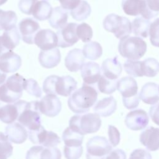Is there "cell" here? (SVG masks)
I'll return each mask as SVG.
<instances>
[{"instance_id": "cell-1", "label": "cell", "mask_w": 159, "mask_h": 159, "mask_svg": "<svg viewBox=\"0 0 159 159\" xmlns=\"http://www.w3.org/2000/svg\"><path fill=\"white\" fill-rule=\"evenodd\" d=\"M98 92L94 88L86 84L75 91L68 99L70 109L76 114L88 112L97 101Z\"/></svg>"}, {"instance_id": "cell-2", "label": "cell", "mask_w": 159, "mask_h": 159, "mask_svg": "<svg viewBox=\"0 0 159 159\" xmlns=\"http://www.w3.org/2000/svg\"><path fill=\"white\" fill-rule=\"evenodd\" d=\"M118 50L122 57L130 60H137L145 55L147 43L140 37L127 35L120 39Z\"/></svg>"}, {"instance_id": "cell-3", "label": "cell", "mask_w": 159, "mask_h": 159, "mask_svg": "<svg viewBox=\"0 0 159 159\" xmlns=\"http://www.w3.org/2000/svg\"><path fill=\"white\" fill-rule=\"evenodd\" d=\"M101 125V119L98 114L87 113L72 116L69 120L68 127L84 135L96 132L100 129Z\"/></svg>"}, {"instance_id": "cell-4", "label": "cell", "mask_w": 159, "mask_h": 159, "mask_svg": "<svg viewBox=\"0 0 159 159\" xmlns=\"http://www.w3.org/2000/svg\"><path fill=\"white\" fill-rule=\"evenodd\" d=\"M25 79L19 73H15L0 86V101L6 103H14L22 95L23 84Z\"/></svg>"}, {"instance_id": "cell-5", "label": "cell", "mask_w": 159, "mask_h": 159, "mask_svg": "<svg viewBox=\"0 0 159 159\" xmlns=\"http://www.w3.org/2000/svg\"><path fill=\"white\" fill-rule=\"evenodd\" d=\"M39 101L27 102L22 100L19 114L17 120L29 130H34L41 125L40 112L38 106Z\"/></svg>"}, {"instance_id": "cell-6", "label": "cell", "mask_w": 159, "mask_h": 159, "mask_svg": "<svg viewBox=\"0 0 159 159\" xmlns=\"http://www.w3.org/2000/svg\"><path fill=\"white\" fill-rule=\"evenodd\" d=\"M104 29L114 34L116 38L121 39L132 33L130 21L125 17L115 14L107 15L103 20Z\"/></svg>"}, {"instance_id": "cell-7", "label": "cell", "mask_w": 159, "mask_h": 159, "mask_svg": "<svg viewBox=\"0 0 159 159\" xmlns=\"http://www.w3.org/2000/svg\"><path fill=\"white\" fill-rule=\"evenodd\" d=\"M86 159H105L112 151V146L106 137L94 136L86 143Z\"/></svg>"}, {"instance_id": "cell-8", "label": "cell", "mask_w": 159, "mask_h": 159, "mask_svg": "<svg viewBox=\"0 0 159 159\" xmlns=\"http://www.w3.org/2000/svg\"><path fill=\"white\" fill-rule=\"evenodd\" d=\"M28 135L31 142L45 147H55L61 142L60 137L56 133L47 130L42 125L37 129L29 130Z\"/></svg>"}, {"instance_id": "cell-9", "label": "cell", "mask_w": 159, "mask_h": 159, "mask_svg": "<svg viewBox=\"0 0 159 159\" xmlns=\"http://www.w3.org/2000/svg\"><path fill=\"white\" fill-rule=\"evenodd\" d=\"M77 25L76 23L70 22L57 32L58 47L61 48L69 47L78 41L79 39L76 33Z\"/></svg>"}, {"instance_id": "cell-10", "label": "cell", "mask_w": 159, "mask_h": 159, "mask_svg": "<svg viewBox=\"0 0 159 159\" xmlns=\"http://www.w3.org/2000/svg\"><path fill=\"white\" fill-rule=\"evenodd\" d=\"M40 113L50 117L57 116L61 109V103L57 95L47 94L38 104Z\"/></svg>"}, {"instance_id": "cell-11", "label": "cell", "mask_w": 159, "mask_h": 159, "mask_svg": "<svg viewBox=\"0 0 159 159\" xmlns=\"http://www.w3.org/2000/svg\"><path fill=\"white\" fill-rule=\"evenodd\" d=\"M149 122L147 113L142 109H136L129 112L125 119L126 126L132 130L144 129Z\"/></svg>"}, {"instance_id": "cell-12", "label": "cell", "mask_w": 159, "mask_h": 159, "mask_svg": "<svg viewBox=\"0 0 159 159\" xmlns=\"http://www.w3.org/2000/svg\"><path fill=\"white\" fill-rule=\"evenodd\" d=\"M60 150L57 147H45L42 145L32 147L26 153V159H61Z\"/></svg>"}, {"instance_id": "cell-13", "label": "cell", "mask_w": 159, "mask_h": 159, "mask_svg": "<svg viewBox=\"0 0 159 159\" xmlns=\"http://www.w3.org/2000/svg\"><path fill=\"white\" fill-rule=\"evenodd\" d=\"M34 43L42 50H50L57 46V36L50 29H42L36 33Z\"/></svg>"}, {"instance_id": "cell-14", "label": "cell", "mask_w": 159, "mask_h": 159, "mask_svg": "<svg viewBox=\"0 0 159 159\" xmlns=\"http://www.w3.org/2000/svg\"><path fill=\"white\" fill-rule=\"evenodd\" d=\"M40 27L39 23L32 18H25L19 24V30L22 40L28 44L34 43V39Z\"/></svg>"}, {"instance_id": "cell-15", "label": "cell", "mask_w": 159, "mask_h": 159, "mask_svg": "<svg viewBox=\"0 0 159 159\" xmlns=\"http://www.w3.org/2000/svg\"><path fill=\"white\" fill-rule=\"evenodd\" d=\"M22 65L20 57L12 51H9L0 56V70L5 73L17 71Z\"/></svg>"}, {"instance_id": "cell-16", "label": "cell", "mask_w": 159, "mask_h": 159, "mask_svg": "<svg viewBox=\"0 0 159 159\" xmlns=\"http://www.w3.org/2000/svg\"><path fill=\"white\" fill-rule=\"evenodd\" d=\"M21 105V100L14 103H6L0 101V120L9 124L17 120Z\"/></svg>"}, {"instance_id": "cell-17", "label": "cell", "mask_w": 159, "mask_h": 159, "mask_svg": "<svg viewBox=\"0 0 159 159\" xmlns=\"http://www.w3.org/2000/svg\"><path fill=\"white\" fill-rule=\"evenodd\" d=\"M117 90L122 96V99H127L138 96V86L136 80L131 76H125L117 81Z\"/></svg>"}, {"instance_id": "cell-18", "label": "cell", "mask_w": 159, "mask_h": 159, "mask_svg": "<svg viewBox=\"0 0 159 159\" xmlns=\"http://www.w3.org/2000/svg\"><path fill=\"white\" fill-rule=\"evenodd\" d=\"M5 135L10 142L20 144L27 139L28 132L25 128L19 122H12L6 127Z\"/></svg>"}, {"instance_id": "cell-19", "label": "cell", "mask_w": 159, "mask_h": 159, "mask_svg": "<svg viewBox=\"0 0 159 159\" xmlns=\"http://www.w3.org/2000/svg\"><path fill=\"white\" fill-rule=\"evenodd\" d=\"M81 75L84 84L93 85L98 83L101 76V69L99 65L93 61L84 63L81 68Z\"/></svg>"}, {"instance_id": "cell-20", "label": "cell", "mask_w": 159, "mask_h": 159, "mask_svg": "<svg viewBox=\"0 0 159 159\" xmlns=\"http://www.w3.org/2000/svg\"><path fill=\"white\" fill-rule=\"evenodd\" d=\"M77 82L71 76H58L55 85V95L58 94L62 96L67 97L76 89Z\"/></svg>"}, {"instance_id": "cell-21", "label": "cell", "mask_w": 159, "mask_h": 159, "mask_svg": "<svg viewBox=\"0 0 159 159\" xmlns=\"http://www.w3.org/2000/svg\"><path fill=\"white\" fill-rule=\"evenodd\" d=\"M140 142L150 151L158 149V128L148 127L140 135Z\"/></svg>"}, {"instance_id": "cell-22", "label": "cell", "mask_w": 159, "mask_h": 159, "mask_svg": "<svg viewBox=\"0 0 159 159\" xmlns=\"http://www.w3.org/2000/svg\"><path fill=\"white\" fill-rule=\"evenodd\" d=\"M60 60L61 53L57 48H53L48 50H41L39 55L40 64L45 68L55 67L59 64Z\"/></svg>"}, {"instance_id": "cell-23", "label": "cell", "mask_w": 159, "mask_h": 159, "mask_svg": "<svg viewBox=\"0 0 159 159\" xmlns=\"http://www.w3.org/2000/svg\"><path fill=\"white\" fill-rule=\"evenodd\" d=\"M85 61L82 50L75 48L68 52L65 58V65L71 72H76L81 70Z\"/></svg>"}, {"instance_id": "cell-24", "label": "cell", "mask_w": 159, "mask_h": 159, "mask_svg": "<svg viewBox=\"0 0 159 159\" xmlns=\"http://www.w3.org/2000/svg\"><path fill=\"white\" fill-rule=\"evenodd\" d=\"M101 70L103 75L110 80H117L122 71L117 57L106 59L102 63Z\"/></svg>"}, {"instance_id": "cell-25", "label": "cell", "mask_w": 159, "mask_h": 159, "mask_svg": "<svg viewBox=\"0 0 159 159\" xmlns=\"http://www.w3.org/2000/svg\"><path fill=\"white\" fill-rule=\"evenodd\" d=\"M117 109V102L113 96L106 97L99 101L93 107L95 114L99 117H108L112 115Z\"/></svg>"}, {"instance_id": "cell-26", "label": "cell", "mask_w": 159, "mask_h": 159, "mask_svg": "<svg viewBox=\"0 0 159 159\" xmlns=\"http://www.w3.org/2000/svg\"><path fill=\"white\" fill-rule=\"evenodd\" d=\"M140 99L143 102L154 105L158 101V85L157 83L148 82L142 88L139 94Z\"/></svg>"}, {"instance_id": "cell-27", "label": "cell", "mask_w": 159, "mask_h": 159, "mask_svg": "<svg viewBox=\"0 0 159 159\" xmlns=\"http://www.w3.org/2000/svg\"><path fill=\"white\" fill-rule=\"evenodd\" d=\"M20 35L17 27L5 30L3 34L0 36V42L1 45L6 52L12 51L19 45Z\"/></svg>"}, {"instance_id": "cell-28", "label": "cell", "mask_w": 159, "mask_h": 159, "mask_svg": "<svg viewBox=\"0 0 159 159\" xmlns=\"http://www.w3.org/2000/svg\"><path fill=\"white\" fill-rule=\"evenodd\" d=\"M68 12L61 7L57 6L52 9V13L48 18V22L50 26L54 29H58L63 28L67 22Z\"/></svg>"}, {"instance_id": "cell-29", "label": "cell", "mask_w": 159, "mask_h": 159, "mask_svg": "<svg viewBox=\"0 0 159 159\" xmlns=\"http://www.w3.org/2000/svg\"><path fill=\"white\" fill-rule=\"evenodd\" d=\"M52 11L50 4L47 0L38 1L34 5L32 14L34 17L39 20H45L48 19Z\"/></svg>"}, {"instance_id": "cell-30", "label": "cell", "mask_w": 159, "mask_h": 159, "mask_svg": "<svg viewBox=\"0 0 159 159\" xmlns=\"http://www.w3.org/2000/svg\"><path fill=\"white\" fill-rule=\"evenodd\" d=\"M150 22L143 17H137L133 20L131 27L133 34L136 37L147 38L148 35Z\"/></svg>"}, {"instance_id": "cell-31", "label": "cell", "mask_w": 159, "mask_h": 159, "mask_svg": "<svg viewBox=\"0 0 159 159\" xmlns=\"http://www.w3.org/2000/svg\"><path fill=\"white\" fill-rule=\"evenodd\" d=\"M17 17L12 11L0 9V30H8L16 26Z\"/></svg>"}, {"instance_id": "cell-32", "label": "cell", "mask_w": 159, "mask_h": 159, "mask_svg": "<svg viewBox=\"0 0 159 159\" xmlns=\"http://www.w3.org/2000/svg\"><path fill=\"white\" fill-rule=\"evenodd\" d=\"M82 52L86 58L95 60L98 59L102 55V48L98 42L89 41L83 46Z\"/></svg>"}, {"instance_id": "cell-33", "label": "cell", "mask_w": 159, "mask_h": 159, "mask_svg": "<svg viewBox=\"0 0 159 159\" xmlns=\"http://www.w3.org/2000/svg\"><path fill=\"white\" fill-rule=\"evenodd\" d=\"M84 135L78 133L68 127L65 129L62 134V140L67 147H78L81 145Z\"/></svg>"}, {"instance_id": "cell-34", "label": "cell", "mask_w": 159, "mask_h": 159, "mask_svg": "<svg viewBox=\"0 0 159 159\" xmlns=\"http://www.w3.org/2000/svg\"><path fill=\"white\" fill-rule=\"evenodd\" d=\"M91 9L86 1L81 0L79 4L73 9L71 10L70 14L72 17L76 20L86 19L90 15Z\"/></svg>"}, {"instance_id": "cell-35", "label": "cell", "mask_w": 159, "mask_h": 159, "mask_svg": "<svg viewBox=\"0 0 159 159\" xmlns=\"http://www.w3.org/2000/svg\"><path fill=\"white\" fill-rule=\"evenodd\" d=\"M158 0H143L140 15L147 20H150L158 14Z\"/></svg>"}, {"instance_id": "cell-36", "label": "cell", "mask_w": 159, "mask_h": 159, "mask_svg": "<svg viewBox=\"0 0 159 159\" xmlns=\"http://www.w3.org/2000/svg\"><path fill=\"white\" fill-rule=\"evenodd\" d=\"M143 0H122V7L129 16L140 15L143 7Z\"/></svg>"}, {"instance_id": "cell-37", "label": "cell", "mask_w": 159, "mask_h": 159, "mask_svg": "<svg viewBox=\"0 0 159 159\" xmlns=\"http://www.w3.org/2000/svg\"><path fill=\"white\" fill-rule=\"evenodd\" d=\"M158 62L154 58H148L142 61L143 75L147 77H154L158 72Z\"/></svg>"}, {"instance_id": "cell-38", "label": "cell", "mask_w": 159, "mask_h": 159, "mask_svg": "<svg viewBox=\"0 0 159 159\" xmlns=\"http://www.w3.org/2000/svg\"><path fill=\"white\" fill-rule=\"evenodd\" d=\"M117 81L116 80H110L103 75H101L98 81V89L102 93L111 94L117 89Z\"/></svg>"}, {"instance_id": "cell-39", "label": "cell", "mask_w": 159, "mask_h": 159, "mask_svg": "<svg viewBox=\"0 0 159 159\" xmlns=\"http://www.w3.org/2000/svg\"><path fill=\"white\" fill-rule=\"evenodd\" d=\"M124 67L125 72L134 77L143 76L142 70V61L127 60L124 63Z\"/></svg>"}, {"instance_id": "cell-40", "label": "cell", "mask_w": 159, "mask_h": 159, "mask_svg": "<svg viewBox=\"0 0 159 159\" xmlns=\"http://www.w3.org/2000/svg\"><path fill=\"white\" fill-rule=\"evenodd\" d=\"M13 152V147L7 137L0 132V159H7Z\"/></svg>"}, {"instance_id": "cell-41", "label": "cell", "mask_w": 159, "mask_h": 159, "mask_svg": "<svg viewBox=\"0 0 159 159\" xmlns=\"http://www.w3.org/2000/svg\"><path fill=\"white\" fill-rule=\"evenodd\" d=\"M76 33L78 39H80L83 42H89L93 35L92 28L85 22H83L77 25Z\"/></svg>"}, {"instance_id": "cell-42", "label": "cell", "mask_w": 159, "mask_h": 159, "mask_svg": "<svg viewBox=\"0 0 159 159\" xmlns=\"http://www.w3.org/2000/svg\"><path fill=\"white\" fill-rule=\"evenodd\" d=\"M23 89L25 90L29 94L36 98H40L42 94V89L38 83L32 78L25 80L24 82Z\"/></svg>"}, {"instance_id": "cell-43", "label": "cell", "mask_w": 159, "mask_h": 159, "mask_svg": "<svg viewBox=\"0 0 159 159\" xmlns=\"http://www.w3.org/2000/svg\"><path fill=\"white\" fill-rule=\"evenodd\" d=\"M83 152L82 145L78 147L64 146L63 153L66 159H79Z\"/></svg>"}, {"instance_id": "cell-44", "label": "cell", "mask_w": 159, "mask_h": 159, "mask_svg": "<svg viewBox=\"0 0 159 159\" xmlns=\"http://www.w3.org/2000/svg\"><path fill=\"white\" fill-rule=\"evenodd\" d=\"M158 19L157 18L155 20H154L152 24L150 25L149 27V35H150V40L151 43L155 46L158 47Z\"/></svg>"}, {"instance_id": "cell-45", "label": "cell", "mask_w": 159, "mask_h": 159, "mask_svg": "<svg viewBox=\"0 0 159 159\" xmlns=\"http://www.w3.org/2000/svg\"><path fill=\"white\" fill-rule=\"evenodd\" d=\"M57 75L48 76L43 81V91L47 94H54L55 93V82L58 78Z\"/></svg>"}, {"instance_id": "cell-46", "label": "cell", "mask_w": 159, "mask_h": 159, "mask_svg": "<svg viewBox=\"0 0 159 159\" xmlns=\"http://www.w3.org/2000/svg\"><path fill=\"white\" fill-rule=\"evenodd\" d=\"M38 0H20L18 4L19 10L24 14L31 15L33 7Z\"/></svg>"}, {"instance_id": "cell-47", "label": "cell", "mask_w": 159, "mask_h": 159, "mask_svg": "<svg viewBox=\"0 0 159 159\" xmlns=\"http://www.w3.org/2000/svg\"><path fill=\"white\" fill-rule=\"evenodd\" d=\"M108 137L109 143L112 147H116L120 142V132L118 129L111 125L108 126Z\"/></svg>"}, {"instance_id": "cell-48", "label": "cell", "mask_w": 159, "mask_h": 159, "mask_svg": "<svg viewBox=\"0 0 159 159\" xmlns=\"http://www.w3.org/2000/svg\"><path fill=\"white\" fill-rule=\"evenodd\" d=\"M129 159H152V156L146 150L138 148L131 153Z\"/></svg>"}, {"instance_id": "cell-49", "label": "cell", "mask_w": 159, "mask_h": 159, "mask_svg": "<svg viewBox=\"0 0 159 159\" xmlns=\"http://www.w3.org/2000/svg\"><path fill=\"white\" fill-rule=\"evenodd\" d=\"M126 154L122 149H116L111 151L106 157L105 159H126Z\"/></svg>"}, {"instance_id": "cell-50", "label": "cell", "mask_w": 159, "mask_h": 159, "mask_svg": "<svg viewBox=\"0 0 159 159\" xmlns=\"http://www.w3.org/2000/svg\"><path fill=\"white\" fill-rule=\"evenodd\" d=\"M61 6L65 10H72L80 2L81 0H58Z\"/></svg>"}, {"instance_id": "cell-51", "label": "cell", "mask_w": 159, "mask_h": 159, "mask_svg": "<svg viewBox=\"0 0 159 159\" xmlns=\"http://www.w3.org/2000/svg\"><path fill=\"white\" fill-rule=\"evenodd\" d=\"M149 114L153 120L157 125L158 124V103L154 104L150 109Z\"/></svg>"}, {"instance_id": "cell-52", "label": "cell", "mask_w": 159, "mask_h": 159, "mask_svg": "<svg viewBox=\"0 0 159 159\" xmlns=\"http://www.w3.org/2000/svg\"><path fill=\"white\" fill-rule=\"evenodd\" d=\"M6 77H7L6 73H5L0 70V86L2 85L5 82Z\"/></svg>"}, {"instance_id": "cell-53", "label": "cell", "mask_w": 159, "mask_h": 159, "mask_svg": "<svg viewBox=\"0 0 159 159\" xmlns=\"http://www.w3.org/2000/svg\"><path fill=\"white\" fill-rule=\"evenodd\" d=\"M7 1V0H0V6H2L4 3H6Z\"/></svg>"}]
</instances>
